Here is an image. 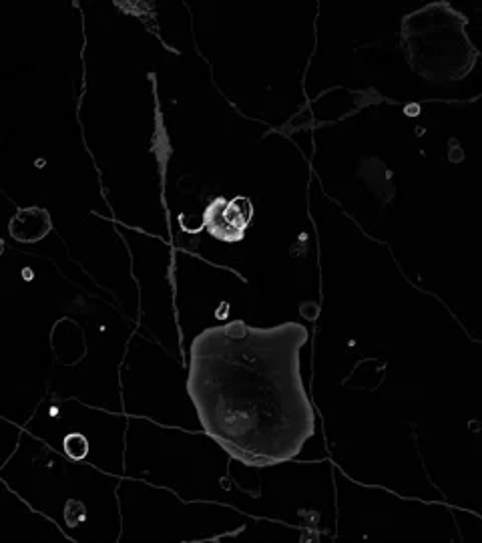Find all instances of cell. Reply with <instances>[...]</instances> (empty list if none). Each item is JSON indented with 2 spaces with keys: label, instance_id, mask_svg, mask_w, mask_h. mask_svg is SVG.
<instances>
[{
  "label": "cell",
  "instance_id": "obj_1",
  "mask_svg": "<svg viewBox=\"0 0 482 543\" xmlns=\"http://www.w3.org/2000/svg\"><path fill=\"white\" fill-rule=\"evenodd\" d=\"M302 322L231 320L199 332L189 350L187 395L197 419L231 459L250 467L296 459L316 433L302 379Z\"/></svg>",
  "mask_w": 482,
  "mask_h": 543
},
{
  "label": "cell",
  "instance_id": "obj_2",
  "mask_svg": "<svg viewBox=\"0 0 482 543\" xmlns=\"http://www.w3.org/2000/svg\"><path fill=\"white\" fill-rule=\"evenodd\" d=\"M466 27V17L448 3H432L404 17L400 41L410 67L428 81L466 77L478 57Z\"/></svg>",
  "mask_w": 482,
  "mask_h": 543
},
{
  "label": "cell",
  "instance_id": "obj_3",
  "mask_svg": "<svg viewBox=\"0 0 482 543\" xmlns=\"http://www.w3.org/2000/svg\"><path fill=\"white\" fill-rule=\"evenodd\" d=\"M254 216V206L248 198H217L213 200L205 214H203V224L209 236H213L219 242H241L244 240L246 228L250 226Z\"/></svg>",
  "mask_w": 482,
  "mask_h": 543
},
{
  "label": "cell",
  "instance_id": "obj_4",
  "mask_svg": "<svg viewBox=\"0 0 482 543\" xmlns=\"http://www.w3.org/2000/svg\"><path fill=\"white\" fill-rule=\"evenodd\" d=\"M53 228V220L43 208H25L19 210L11 220V236L23 244L41 242Z\"/></svg>",
  "mask_w": 482,
  "mask_h": 543
},
{
  "label": "cell",
  "instance_id": "obj_5",
  "mask_svg": "<svg viewBox=\"0 0 482 543\" xmlns=\"http://www.w3.org/2000/svg\"><path fill=\"white\" fill-rule=\"evenodd\" d=\"M65 451H67L73 459H83V457L87 455V451H89L87 439L81 437V435H77V433L69 435V437L65 439Z\"/></svg>",
  "mask_w": 482,
  "mask_h": 543
}]
</instances>
